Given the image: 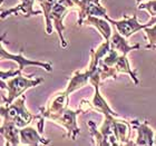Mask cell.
Here are the masks:
<instances>
[{
    "mask_svg": "<svg viewBox=\"0 0 156 146\" xmlns=\"http://www.w3.org/2000/svg\"><path fill=\"white\" fill-rule=\"evenodd\" d=\"M26 97L21 96L17 101H13L9 106H1V116L3 122H12L19 127H26L31 120L37 118L38 116H34L25 107Z\"/></svg>",
    "mask_w": 156,
    "mask_h": 146,
    "instance_id": "6da1fadb",
    "label": "cell"
},
{
    "mask_svg": "<svg viewBox=\"0 0 156 146\" xmlns=\"http://www.w3.org/2000/svg\"><path fill=\"white\" fill-rule=\"evenodd\" d=\"M44 79L42 78H36V79H30V78H26L18 75L16 77H13L12 79L8 80L7 83H5V80L1 79V88H7V93L8 96L7 98H3L6 101V106H9L16 98H18L19 96H21L23 91H26L28 88L35 87L36 85H38L39 83H42Z\"/></svg>",
    "mask_w": 156,
    "mask_h": 146,
    "instance_id": "7a4b0ae2",
    "label": "cell"
},
{
    "mask_svg": "<svg viewBox=\"0 0 156 146\" xmlns=\"http://www.w3.org/2000/svg\"><path fill=\"white\" fill-rule=\"evenodd\" d=\"M76 6V3L74 0H58L56 5L54 6L50 13V20H51L54 25H55L56 29L59 34V38L62 40V47L67 46V42L65 41V39L62 37V30H64V25H62V19L66 16V12L69 11L70 7Z\"/></svg>",
    "mask_w": 156,
    "mask_h": 146,
    "instance_id": "3957f363",
    "label": "cell"
},
{
    "mask_svg": "<svg viewBox=\"0 0 156 146\" xmlns=\"http://www.w3.org/2000/svg\"><path fill=\"white\" fill-rule=\"evenodd\" d=\"M78 113L79 112H74V110H70L68 108L64 109L62 112L58 114H55V115H49L47 118L49 119L55 120L56 123L62 124V126H64L68 132V135L67 136L70 138V140H75L76 136L79 134V128L77 127V124H76V117H77Z\"/></svg>",
    "mask_w": 156,
    "mask_h": 146,
    "instance_id": "277c9868",
    "label": "cell"
},
{
    "mask_svg": "<svg viewBox=\"0 0 156 146\" xmlns=\"http://www.w3.org/2000/svg\"><path fill=\"white\" fill-rule=\"evenodd\" d=\"M105 18H106L109 23H113V25L116 27V29L119 31L120 35H123L125 38H128V37L132 36L133 34L138 31V30L145 29V28H146L145 25L138 23L136 15H134V16L130 17V18L125 17L124 20H113V19H111V18H108L107 16L105 17Z\"/></svg>",
    "mask_w": 156,
    "mask_h": 146,
    "instance_id": "5b68a950",
    "label": "cell"
},
{
    "mask_svg": "<svg viewBox=\"0 0 156 146\" xmlns=\"http://www.w3.org/2000/svg\"><path fill=\"white\" fill-rule=\"evenodd\" d=\"M1 59H11L13 62H18V70L23 72V68H26L28 66H39V67H42L45 68L47 72H51V64H48V62H34V60H30V59L25 58L23 56V50H20V52L18 55H12V54H9L2 47V44H1Z\"/></svg>",
    "mask_w": 156,
    "mask_h": 146,
    "instance_id": "8992f818",
    "label": "cell"
},
{
    "mask_svg": "<svg viewBox=\"0 0 156 146\" xmlns=\"http://www.w3.org/2000/svg\"><path fill=\"white\" fill-rule=\"evenodd\" d=\"M12 122H2L1 124V135L7 141V146L19 145L20 143V130Z\"/></svg>",
    "mask_w": 156,
    "mask_h": 146,
    "instance_id": "52a82bcc",
    "label": "cell"
},
{
    "mask_svg": "<svg viewBox=\"0 0 156 146\" xmlns=\"http://www.w3.org/2000/svg\"><path fill=\"white\" fill-rule=\"evenodd\" d=\"M134 125L137 127L138 136L136 138L135 145H154V135L155 133L148 126L147 122L138 123V120H133Z\"/></svg>",
    "mask_w": 156,
    "mask_h": 146,
    "instance_id": "ba28073f",
    "label": "cell"
},
{
    "mask_svg": "<svg viewBox=\"0 0 156 146\" xmlns=\"http://www.w3.org/2000/svg\"><path fill=\"white\" fill-rule=\"evenodd\" d=\"M40 132L33 127H23L20 130V143L23 145H39L48 144L49 141L40 136Z\"/></svg>",
    "mask_w": 156,
    "mask_h": 146,
    "instance_id": "9c48e42d",
    "label": "cell"
},
{
    "mask_svg": "<svg viewBox=\"0 0 156 146\" xmlns=\"http://www.w3.org/2000/svg\"><path fill=\"white\" fill-rule=\"evenodd\" d=\"M111 48L116 50L120 54V55L126 56L130 50H133L135 48H140V46H129L127 44L126 39L123 35H120L118 30H114V33L111 37Z\"/></svg>",
    "mask_w": 156,
    "mask_h": 146,
    "instance_id": "30bf717a",
    "label": "cell"
},
{
    "mask_svg": "<svg viewBox=\"0 0 156 146\" xmlns=\"http://www.w3.org/2000/svg\"><path fill=\"white\" fill-rule=\"evenodd\" d=\"M91 73H93V68H91V67H89V69H88L86 73L76 72L75 75H74L72 77V79H70V81H69L68 87H67V89H66L65 91L69 95L70 93H73V91H75L76 89H78V88L84 87L85 85L90 80Z\"/></svg>",
    "mask_w": 156,
    "mask_h": 146,
    "instance_id": "8fae6325",
    "label": "cell"
},
{
    "mask_svg": "<svg viewBox=\"0 0 156 146\" xmlns=\"http://www.w3.org/2000/svg\"><path fill=\"white\" fill-rule=\"evenodd\" d=\"M34 2H35V0H21V3H20L18 7L7 10V11H2L1 18H2V19L6 18V16H9L10 13H16V15L21 13V15H23V16H26V17L41 13V11H34L33 10Z\"/></svg>",
    "mask_w": 156,
    "mask_h": 146,
    "instance_id": "7c38bea8",
    "label": "cell"
},
{
    "mask_svg": "<svg viewBox=\"0 0 156 146\" xmlns=\"http://www.w3.org/2000/svg\"><path fill=\"white\" fill-rule=\"evenodd\" d=\"M86 23H88V25H93V26L96 27L98 31L104 36L105 40H111L113 30H112L111 26L107 21H105L104 19L95 18L94 16H89L88 18H86Z\"/></svg>",
    "mask_w": 156,
    "mask_h": 146,
    "instance_id": "4fadbf2b",
    "label": "cell"
},
{
    "mask_svg": "<svg viewBox=\"0 0 156 146\" xmlns=\"http://www.w3.org/2000/svg\"><path fill=\"white\" fill-rule=\"evenodd\" d=\"M95 88H96V93H95L94 99H93V106L95 107V109L103 113L104 115H106V116L112 115V116H115V117H119V115L114 113V112L111 109V107L107 105V103L105 101L104 98L101 97V95L99 94V91H98V84L95 85Z\"/></svg>",
    "mask_w": 156,
    "mask_h": 146,
    "instance_id": "5bb4252c",
    "label": "cell"
},
{
    "mask_svg": "<svg viewBox=\"0 0 156 146\" xmlns=\"http://www.w3.org/2000/svg\"><path fill=\"white\" fill-rule=\"evenodd\" d=\"M145 34H146L147 39H148V45L146 48H156V25L154 27H146L145 28Z\"/></svg>",
    "mask_w": 156,
    "mask_h": 146,
    "instance_id": "9a60e30c",
    "label": "cell"
},
{
    "mask_svg": "<svg viewBox=\"0 0 156 146\" xmlns=\"http://www.w3.org/2000/svg\"><path fill=\"white\" fill-rule=\"evenodd\" d=\"M138 9H145L147 10L148 12L151 13L152 17L156 16V0H152V1H148L146 3H140L137 7Z\"/></svg>",
    "mask_w": 156,
    "mask_h": 146,
    "instance_id": "2e32d148",
    "label": "cell"
},
{
    "mask_svg": "<svg viewBox=\"0 0 156 146\" xmlns=\"http://www.w3.org/2000/svg\"><path fill=\"white\" fill-rule=\"evenodd\" d=\"M154 23H156V16H155V17H153V18H152V19H151L147 23H145V27H151V26H153Z\"/></svg>",
    "mask_w": 156,
    "mask_h": 146,
    "instance_id": "e0dca14e",
    "label": "cell"
},
{
    "mask_svg": "<svg viewBox=\"0 0 156 146\" xmlns=\"http://www.w3.org/2000/svg\"><path fill=\"white\" fill-rule=\"evenodd\" d=\"M154 145H156V133L154 135Z\"/></svg>",
    "mask_w": 156,
    "mask_h": 146,
    "instance_id": "ac0fdd59",
    "label": "cell"
},
{
    "mask_svg": "<svg viewBox=\"0 0 156 146\" xmlns=\"http://www.w3.org/2000/svg\"><path fill=\"white\" fill-rule=\"evenodd\" d=\"M142 1H144V0H136V2H137V5H140Z\"/></svg>",
    "mask_w": 156,
    "mask_h": 146,
    "instance_id": "d6986e66",
    "label": "cell"
},
{
    "mask_svg": "<svg viewBox=\"0 0 156 146\" xmlns=\"http://www.w3.org/2000/svg\"><path fill=\"white\" fill-rule=\"evenodd\" d=\"M37 1H38V2H41V1H44V0H37Z\"/></svg>",
    "mask_w": 156,
    "mask_h": 146,
    "instance_id": "ffe728a7",
    "label": "cell"
}]
</instances>
